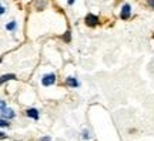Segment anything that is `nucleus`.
Listing matches in <instances>:
<instances>
[{
  "mask_svg": "<svg viewBox=\"0 0 154 141\" xmlns=\"http://www.w3.org/2000/svg\"><path fill=\"white\" fill-rule=\"evenodd\" d=\"M56 83V74L54 73H50V74H44L43 78H42V84L43 86H51Z\"/></svg>",
  "mask_w": 154,
  "mask_h": 141,
  "instance_id": "f257e3e1",
  "label": "nucleus"
},
{
  "mask_svg": "<svg viewBox=\"0 0 154 141\" xmlns=\"http://www.w3.org/2000/svg\"><path fill=\"white\" fill-rule=\"evenodd\" d=\"M84 22H86L87 26L94 27V26H97V24H99V17L96 16V14H87L86 19H84Z\"/></svg>",
  "mask_w": 154,
  "mask_h": 141,
  "instance_id": "f03ea898",
  "label": "nucleus"
},
{
  "mask_svg": "<svg viewBox=\"0 0 154 141\" xmlns=\"http://www.w3.org/2000/svg\"><path fill=\"white\" fill-rule=\"evenodd\" d=\"M130 13H131V7H130V5L126 3V5L121 7V13H120L121 20H127V19L130 17Z\"/></svg>",
  "mask_w": 154,
  "mask_h": 141,
  "instance_id": "7ed1b4c3",
  "label": "nucleus"
},
{
  "mask_svg": "<svg viewBox=\"0 0 154 141\" xmlns=\"http://www.w3.org/2000/svg\"><path fill=\"white\" fill-rule=\"evenodd\" d=\"M26 113H27L29 117H32V118H34V120H38V111L36 109H29Z\"/></svg>",
  "mask_w": 154,
  "mask_h": 141,
  "instance_id": "20e7f679",
  "label": "nucleus"
},
{
  "mask_svg": "<svg viewBox=\"0 0 154 141\" xmlns=\"http://www.w3.org/2000/svg\"><path fill=\"white\" fill-rule=\"evenodd\" d=\"M67 86H70V87H77L79 86V81H77L74 77H67Z\"/></svg>",
  "mask_w": 154,
  "mask_h": 141,
  "instance_id": "39448f33",
  "label": "nucleus"
},
{
  "mask_svg": "<svg viewBox=\"0 0 154 141\" xmlns=\"http://www.w3.org/2000/svg\"><path fill=\"white\" fill-rule=\"evenodd\" d=\"M13 78H16V76H14V74H5V76H2L0 81L5 83L6 80H13Z\"/></svg>",
  "mask_w": 154,
  "mask_h": 141,
  "instance_id": "423d86ee",
  "label": "nucleus"
},
{
  "mask_svg": "<svg viewBox=\"0 0 154 141\" xmlns=\"http://www.w3.org/2000/svg\"><path fill=\"white\" fill-rule=\"evenodd\" d=\"M2 113H3V115H7V117H10V118L11 117H14V113H13V110H10V109H7V110L3 109L2 110Z\"/></svg>",
  "mask_w": 154,
  "mask_h": 141,
  "instance_id": "0eeeda50",
  "label": "nucleus"
},
{
  "mask_svg": "<svg viewBox=\"0 0 154 141\" xmlns=\"http://www.w3.org/2000/svg\"><path fill=\"white\" fill-rule=\"evenodd\" d=\"M14 27H16V22H11V23H9V24L6 26L7 30H14Z\"/></svg>",
  "mask_w": 154,
  "mask_h": 141,
  "instance_id": "6e6552de",
  "label": "nucleus"
},
{
  "mask_svg": "<svg viewBox=\"0 0 154 141\" xmlns=\"http://www.w3.org/2000/svg\"><path fill=\"white\" fill-rule=\"evenodd\" d=\"M63 38H66V41H70V32H66V36H63Z\"/></svg>",
  "mask_w": 154,
  "mask_h": 141,
  "instance_id": "1a4fd4ad",
  "label": "nucleus"
},
{
  "mask_svg": "<svg viewBox=\"0 0 154 141\" xmlns=\"http://www.w3.org/2000/svg\"><path fill=\"white\" fill-rule=\"evenodd\" d=\"M88 138H90L88 133H87V131H84V133H83V140H88Z\"/></svg>",
  "mask_w": 154,
  "mask_h": 141,
  "instance_id": "9d476101",
  "label": "nucleus"
},
{
  "mask_svg": "<svg viewBox=\"0 0 154 141\" xmlns=\"http://www.w3.org/2000/svg\"><path fill=\"white\" fill-rule=\"evenodd\" d=\"M0 125H2V127H6V125H9V123H7L6 120H2V121H0Z\"/></svg>",
  "mask_w": 154,
  "mask_h": 141,
  "instance_id": "9b49d317",
  "label": "nucleus"
},
{
  "mask_svg": "<svg viewBox=\"0 0 154 141\" xmlns=\"http://www.w3.org/2000/svg\"><path fill=\"white\" fill-rule=\"evenodd\" d=\"M147 2H149V5L151 6V7H153L154 9V0H147Z\"/></svg>",
  "mask_w": 154,
  "mask_h": 141,
  "instance_id": "f8f14e48",
  "label": "nucleus"
},
{
  "mask_svg": "<svg viewBox=\"0 0 154 141\" xmlns=\"http://www.w3.org/2000/svg\"><path fill=\"white\" fill-rule=\"evenodd\" d=\"M5 11H6V9H5V7H3V6H2V7H0V13H2V14H3V13H5Z\"/></svg>",
  "mask_w": 154,
  "mask_h": 141,
  "instance_id": "ddd939ff",
  "label": "nucleus"
},
{
  "mask_svg": "<svg viewBox=\"0 0 154 141\" xmlns=\"http://www.w3.org/2000/svg\"><path fill=\"white\" fill-rule=\"evenodd\" d=\"M42 141H50V137H44V138H42Z\"/></svg>",
  "mask_w": 154,
  "mask_h": 141,
  "instance_id": "4468645a",
  "label": "nucleus"
},
{
  "mask_svg": "<svg viewBox=\"0 0 154 141\" xmlns=\"http://www.w3.org/2000/svg\"><path fill=\"white\" fill-rule=\"evenodd\" d=\"M67 3H69V5H73V3H74V0H67Z\"/></svg>",
  "mask_w": 154,
  "mask_h": 141,
  "instance_id": "2eb2a0df",
  "label": "nucleus"
}]
</instances>
